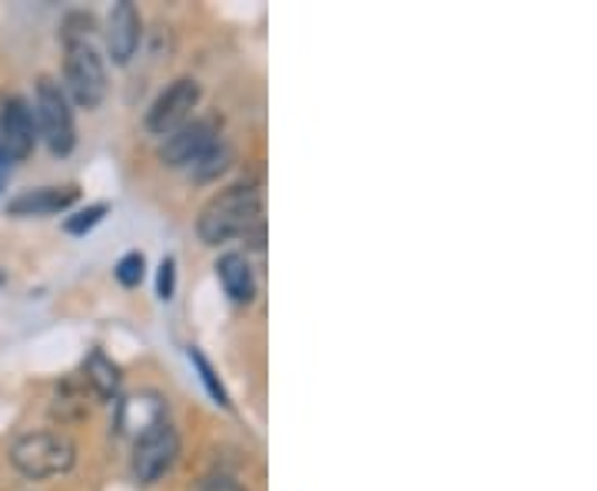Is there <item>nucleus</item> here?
<instances>
[{
  "label": "nucleus",
  "instance_id": "0eeeda50",
  "mask_svg": "<svg viewBox=\"0 0 597 491\" xmlns=\"http://www.w3.org/2000/svg\"><path fill=\"white\" fill-rule=\"evenodd\" d=\"M219 123L213 116H193L189 123H183L179 130H173L169 136H163L159 146V160L173 170L179 166H193L199 156H206L216 143H219Z\"/></svg>",
  "mask_w": 597,
  "mask_h": 491
},
{
  "label": "nucleus",
  "instance_id": "39448f33",
  "mask_svg": "<svg viewBox=\"0 0 597 491\" xmlns=\"http://www.w3.org/2000/svg\"><path fill=\"white\" fill-rule=\"evenodd\" d=\"M179 459V436L169 422H159L133 439V475L140 485H156Z\"/></svg>",
  "mask_w": 597,
  "mask_h": 491
},
{
  "label": "nucleus",
  "instance_id": "4468645a",
  "mask_svg": "<svg viewBox=\"0 0 597 491\" xmlns=\"http://www.w3.org/2000/svg\"><path fill=\"white\" fill-rule=\"evenodd\" d=\"M189 362H193V369L199 372V382L206 386V392H209V399L216 402V406H223V409H233V399H229V392H226V386H223V379L216 376V369H213V362L203 356V349H196V346H189Z\"/></svg>",
  "mask_w": 597,
  "mask_h": 491
},
{
  "label": "nucleus",
  "instance_id": "a211bd4d",
  "mask_svg": "<svg viewBox=\"0 0 597 491\" xmlns=\"http://www.w3.org/2000/svg\"><path fill=\"white\" fill-rule=\"evenodd\" d=\"M156 296L169 303L176 296V256H163L159 273H156Z\"/></svg>",
  "mask_w": 597,
  "mask_h": 491
},
{
  "label": "nucleus",
  "instance_id": "412c9836",
  "mask_svg": "<svg viewBox=\"0 0 597 491\" xmlns=\"http://www.w3.org/2000/svg\"><path fill=\"white\" fill-rule=\"evenodd\" d=\"M7 183V156H3V150H0V186Z\"/></svg>",
  "mask_w": 597,
  "mask_h": 491
},
{
  "label": "nucleus",
  "instance_id": "aec40b11",
  "mask_svg": "<svg viewBox=\"0 0 597 491\" xmlns=\"http://www.w3.org/2000/svg\"><path fill=\"white\" fill-rule=\"evenodd\" d=\"M243 239H246L249 249H263V246H266V223L259 219L256 226H249V229L243 233Z\"/></svg>",
  "mask_w": 597,
  "mask_h": 491
},
{
  "label": "nucleus",
  "instance_id": "20e7f679",
  "mask_svg": "<svg viewBox=\"0 0 597 491\" xmlns=\"http://www.w3.org/2000/svg\"><path fill=\"white\" fill-rule=\"evenodd\" d=\"M63 47H66V57H63L66 90L63 93H70L76 106L96 110L106 96V63H103L100 50L90 40H73Z\"/></svg>",
  "mask_w": 597,
  "mask_h": 491
},
{
  "label": "nucleus",
  "instance_id": "dca6fc26",
  "mask_svg": "<svg viewBox=\"0 0 597 491\" xmlns=\"http://www.w3.org/2000/svg\"><path fill=\"white\" fill-rule=\"evenodd\" d=\"M106 213H110L106 203H90V206H83V209H76L73 216L63 219V233H70V236H86L90 229H96V226L103 223Z\"/></svg>",
  "mask_w": 597,
  "mask_h": 491
},
{
  "label": "nucleus",
  "instance_id": "4be33fe9",
  "mask_svg": "<svg viewBox=\"0 0 597 491\" xmlns=\"http://www.w3.org/2000/svg\"><path fill=\"white\" fill-rule=\"evenodd\" d=\"M0 283H3V276H0Z\"/></svg>",
  "mask_w": 597,
  "mask_h": 491
},
{
  "label": "nucleus",
  "instance_id": "423d86ee",
  "mask_svg": "<svg viewBox=\"0 0 597 491\" xmlns=\"http://www.w3.org/2000/svg\"><path fill=\"white\" fill-rule=\"evenodd\" d=\"M199 100H203V86L193 76L173 80L146 110V130L156 136H169L173 130L193 120V110L199 106Z\"/></svg>",
  "mask_w": 597,
  "mask_h": 491
},
{
  "label": "nucleus",
  "instance_id": "6e6552de",
  "mask_svg": "<svg viewBox=\"0 0 597 491\" xmlns=\"http://www.w3.org/2000/svg\"><path fill=\"white\" fill-rule=\"evenodd\" d=\"M37 143L33 113L23 96H7L0 103V150L7 160H27Z\"/></svg>",
  "mask_w": 597,
  "mask_h": 491
},
{
  "label": "nucleus",
  "instance_id": "9d476101",
  "mask_svg": "<svg viewBox=\"0 0 597 491\" xmlns=\"http://www.w3.org/2000/svg\"><path fill=\"white\" fill-rule=\"evenodd\" d=\"M80 190L76 186H37V190H23L7 203V216L17 219H40V216H53L63 213L76 203Z\"/></svg>",
  "mask_w": 597,
  "mask_h": 491
},
{
  "label": "nucleus",
  "instance_id": "9b49d317",
  "mask_svg": "<svg viewBox=\"0 0 597 491\" xmlns=\"http://www.w3.org/2000/svg\"><path fill=\"white\" fill-rule=\"evenodd\" d=\"M166 422V402L153 392H143V396H130L116 406V429L123 436H143L146 429Z\"/></svg>",
  "mask_w": 597,
  "mask_h": 491
},
{
  "label": "nucleus",
  "instance_id": "2eb2a0df",
  "mask_svg": "<svg viewBox=\"0 0 597 491\" xmlns=\"http://www.w3.org/2000/svg\"><path fill=\"white\" fill-rule=\"evenodd\" d=\"M229 160H233V150H229V143H216L206 156H199L189 170H193V176L199 180V183H206V180H216L226 166H229Z\"/></svg>",
  "mask_w": 597,
  "mask_h": 491
},
{
  "label": "nucleus",
  "instance_id": "1a4fd4ad",
  "mask_svg": "<svg viewBox=\"0 0 597 491\" xmlns=\"http://www.w3.org/2000/svg\"><path fill=\"white\" fill-rule=\"evenodd\" d=\"M140 37H143V20H140L136 3H130V0L113 3V10L106 17V50H110L113 63L126 67L140 47Z\"/></svg>",
  "mask_w": 597,
  "mask_h": 491
},
{
  "label": "nucleus",
  "instance_id": "f8f14e48",
  "mask_svg": "<svg viewBox=\"0 0 597 491\" xmlns=\"http://www.w3.org/2000/svg\"><path fill=\"white\" fill-rule=\"evenodd\" d=\"M216 279L236 306H249L256 299V276L246 253H223L216 263Z\"/></svg>",
  "mask_w": 597,
  "mask_h": 491
},
{
  "label": "nucleus",
  "instance_id": "ddd939ff",
  "mask_svg": "<svg viewBox=\"0 0 597 491\" xmlns=\"http://www.w3.org/2000/svg\"><path fill=\"white\" fill-rule=\"evenodd\" d=\"M83 382H86L100 399H113V396L120 392L123 376H120V366H116L103 349H93V352L86 356V362H83Z\"/></svg>",
  "mask_w": 597,
  "mask_h": 491
},
{
  "label": "nucleus",
  "instance_id": "f03ea898",
  "mask_svg": "<svg viewBox=\"0 0 597 491\" xmlns=\"http://www.w3.org/2000/svg\"><path fill=\"white\" fill-rule=\"evenodd\" d=\"M73 462H76V446L66 432H53V429L23 432L10 446V466L23 479H33V482L66 475Z\"/></svg>",
  "mask_w": 597,
  "mask_h": 491
},
{
  "label": "nucleus",
  "instance_id": "7ed1b4c3",
  "mask_svg": "<svg viewBox=\"0 0 597 491\" xmlns=\"http://www.w3.org/2000/svg\"><path fill=\"white\" fill-rule=\"evenodd\" d=\"M33 106H37V126L40 136L47 143V150L53 156H70L76 146V123H73V110L70 100L63 93V86L53 76H37V90H33Z\"/></svg>",
  "mask_w": 597,
  "mask_h": 491
},
{
  "label": "nucleus",
  "instance_id": "f257e3e1",
  "mask_svg": "<svg viewBox=\"0 0 597 491\" xmlns=\"http://www.w3.org/2000/svg\"><path fill=\"white\" fill-rule=\"evenodd\" d=\"M259 219H263V193L249 183H233L199 209L196 233L206 246H219L243 236Z\"/></svg>",
  "mask_w": 597,
  "mask_h": 491
},
{
  "label": "nucleus",
  "instance_id": "f3484780",
  "mask_svg": "<svg viewBox=\"0 0 597 491\" xmlns=\"http://www.w3.org/2000/svg\"><path fill=\"white\" fill-rule=\"evenodd\" d=\"M113 276H116V283H120L123 289H136V286L143 283V276H146V259H143V253H126V256H120V263L113 266Z\"/></svg>",
  "mask_w": 597,
  "mask_h": 491
},
{
  "label": "nucleus",
  "instance_id": "6ab92c4d",
  "mask_svg": "<svg viewBox=\"0 0 597 491\" xmlns=\"http://www.w3.org/2000/svg\"><path fill=\"white\" fill-rule=\"evenodd\" d=\"M189 491H246V485H239L229 475H209V479H199Z\"/></svg>",
  "mask_w": 597,
  "mask_h": 491
}]
</instances>
